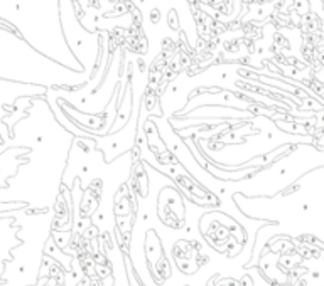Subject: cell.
<instances>
[{
    "label": "cell",
    "instance_id": "1",
    "mask_svg": "<svg viewBox=\"0 0 324 286\" xmlns=\"http://www.w3.org/2000/svg\"><path fill=\"white\" fill-rule=\"evenodd\" d=\"M14 216L0 219V283H4L2 274L5 269V263L12 259V251L22 242L17 237L19 227L14 224Z\"/></svg>",
    "mask_w": 324,
    "mask_h": 286
},
{
    "label": "cell",
    "instance_id": "2",
    "mask_svg": "<svg viewBox=\"0 0 324 286\" xmlns=\"http://www.w3.org/2000/svg\"><path fill=\"white\" fill-rule=\"evenodd\" d=\"M25 153H27L25 147H9L0 153V190L7 187L9 178L17 173L19 167L24 163Z\"/></svg>",
    "mask_w": 324,
    "mask_h": 286
}]
</instances>
